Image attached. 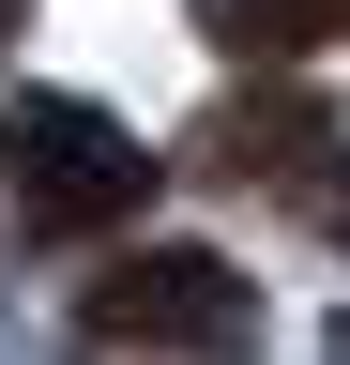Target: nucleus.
Instances as JSON below:
<instances>
[{"mask_svg": "<svg viewBox=\"0 0 350 365\" xmlns=\"http://www.w3.org/2000/svg\"><path fill=\"white\" fill-rule=\"evenodd\" d=\"M320 137H335V122L304 107V91H244V107H213V122H198V168H229V182H289Z\"/></svg>", "mask_w": 350, "mask_h": 365, "instance_id": "3", "label": "nucleus"}, {"mask_svg": "<svg viewBox=\"0 0 350 365\" xmlns=\"http://www.w3.org/2000/svg\"><path fill=\"white\" fill-rule=\"evenodd\" d=\"M0 182H16V228L92 244V228H122L153 198V153L107 107H76V91H16V107H0Z\"/></svg>", "mask_w": 350, "mask_h": 365, "instance_id": "1", "label": "nucleus"}, {"mask_svg": "<svg viewBox=\"0 0 350 365\" xmlns=\"http://www.w3.org/2000/svg\"><path fill=\"white\" fill-rule=\"evenodd\" d=\"M76 335L92 350H244L259 335V274H229L213 244H153L76 304Z\"/></svg>", "mask_w": 350, "mask_h": 365, "instance_id": "2", "label": "nucleus"}, {"mask_svg": "<svg viewBox=\"0 0 350 365\" xmlns=\"http://www.w3.org/2000/svg\"><path fill=\"white\" fill-rule=\"evenodd\" d=\"M16 31H31V0H0V46H16Z\"/></svg>", "mask_w": 350, "mask_h": 365, "instance_id": "6", "label": "nucleus"}, {"mask_svg": "<svg viewBox=\"0 0 350 365\" xmlns=\"http://www.w3.org/2000/svg\"><path fill=\"white\" fill-rule=\"evenodd\" d=\"M289 198H304V213H320V244L350 259V153H335V137H320V153H304V168H289Z\"/></svg>", "mask_w": 350, "mask_h": 365, "instance_id": "5", "label": "nucleus"}, {"mask_svg": "<svg viewBox=\"0 0 350 365\" xmlns=\"http://www.w3.org/2000/svg\"><path fill=\"white\" fill-rule=\"evenodd\" d=\"M198 31L229 46V61H304L320 31H350L335 0H198Z\"/></svg>", "mask_w": 350, "mask_h": 365, "instance_id": "4", "label": "nucleus"}]
</instances>
